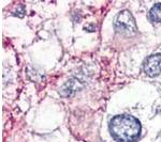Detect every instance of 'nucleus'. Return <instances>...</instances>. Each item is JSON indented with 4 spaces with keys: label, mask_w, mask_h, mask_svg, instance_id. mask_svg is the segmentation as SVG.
<instances>
[{
    "label": "nucleus",
    "mask_w": 161,
    "mask_h": 142,
    "mask_svg": "<svg viewBox=\"0 0 161 142\" xmlns=\"http://www.w3.org/2000/svg\"><path fill=\"white\" fill-rule=\"evenodd\" d=\"M111 133L120 142H132L141 133V124L131 115H117L111 121Z\"/></svg>",
    "instance_id": "nucleus-1"
},
{
    "label": "nucleus",
    "mask_w": 161,
    "mask_h": 142,
    "mask_svg": "<svg viewBox=\"0 0 161 142\" xmlns=\"http://www.w3.org/2000/svg\"><path fill=\"white\" fill-rule=\"evenodd\" d=\"M14 15H16V16H19V17H23L25 15V9H24V7H22V8H19V9L16 10V12H14Z\"/></svg>",
    "instance_id": "nucleus-6"
},
{
    "label": "nucleus",
    "mask_w": 161,
    "mask_h": 142,
    "mask_svg": "<svg viewBox=\"0 0 161 142\" xmlns=\"http://www.w3.org/2000/svg\"><path fill=\"white\" fill-rule=\"evenodd\" d=\"M116 31L120 34L126 35V37H132L136 32V25L133 16L128 10L121 11L116 17L115 22Z\"/></svg>",
    "instance_id": "nucleus-2"
},
{
    "label": "nucleus",
    "mask_w": 161,
    "mask_h": 142,
    "mask_svg": "<svg viewBox=\"0 0 161 142\" xmlns=\"http://www.w3.org/2000/svg\"><path fill=\"white\" fill-rule=\"evenodd\" d=\"M80 87L82 86L76 79H71L66 84H64V87L59 90V92H60L62 96H68V95H71L72 93L76 92L77 90L80 89Z\"/></svg>",
    "instance_id": "nucleus-4"
},
{
    "label": "nucleus",
    "mask_w": 161,
    "mask_h": 142,
    "mask_svg": "<svg viewBox=\"0 0 161 142\" xmlns=\"http://www.w3.org/2000/svg\"><path fill=\"white\" fill-rule=\"evenodd\" d=\"M149 17L153 22L161 23V3H156L149 11Z\"/></svg>",
    "instance_id": "nucleus-5"
},
{
    "label": "nucleus",
    "mask_w": 161,
    "mask_h": 142,
    "mask_svg": "<svg viewBox=\"0 0 161 142\" xmlns=\"http://www.w3.org/2000/svg\"><path fill=\"white\" fill-rule=\"evenodd\" d=\"M144 72L146 75L150 77H156L161 74V55L155 53V55L148 57L144 62Z\"/></svg>",
    "instance_id": "nucleus-3"
}]
</instances>
